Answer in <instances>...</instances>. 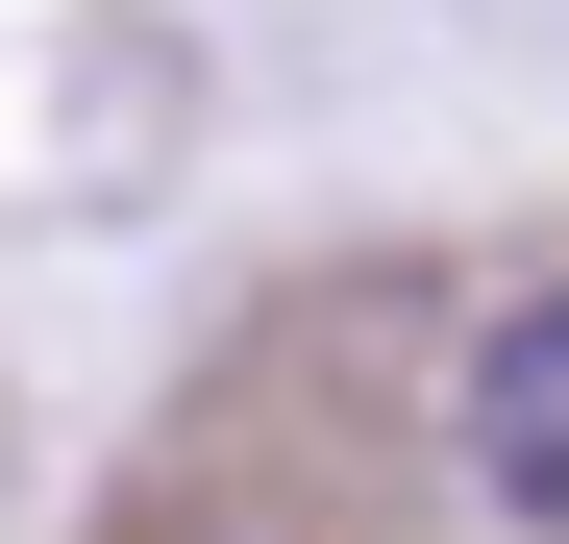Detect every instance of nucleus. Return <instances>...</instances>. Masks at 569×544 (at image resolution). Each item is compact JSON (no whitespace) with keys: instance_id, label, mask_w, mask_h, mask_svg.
I'll list each match as a JSON object with an SVG mask.
<instances>
[{"instance_id":"nucleus-1","label":"nucleus","mask_w":569,"mask_h":544,"mask_svg":"<svg viewBox=\"0 0 569 544\" xmlns=\"http://www.w3.org/2000/svg\"><path fill=\"white\" fill-rule=\"evenodd\" d=\"M470 471H496V520L569 544V298H520L496 346H470Z\"/></svg>"}]
</instances>
